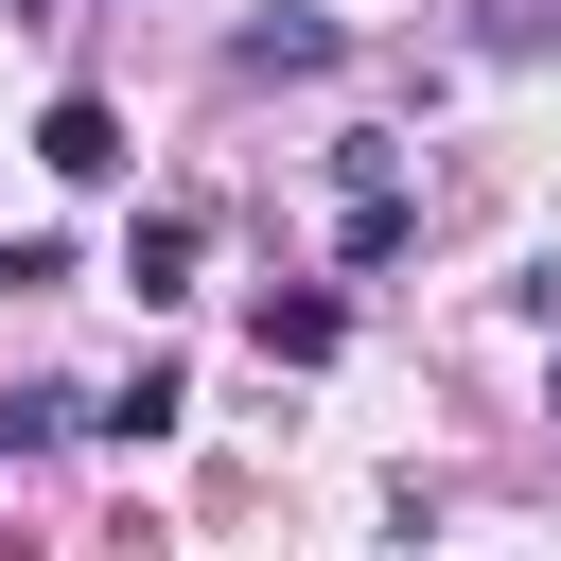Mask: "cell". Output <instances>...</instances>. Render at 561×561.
<instances>
[{
    "label": "cell",
    "instance_id": "obj_1",
    "mask_svg": "<svg viewBox=\"0 0 561 561\" xmlns=\"http://www.w3.org/2000/svg\"><path fill=\"white\" fill-rule=\"evenodd\" d=\"M35 158H53L70 193H105V175H123V105H105V88H53V123H35Z\"/></svg>",
    "mask_w": 561,
    "mask_h": 561
},
{
    "label": "cell",
    "instance_id": "obj_2",
    "mask_svg": "<svg viewBox=\"0 0 561 561\" xmlns=\"http://www.w3.org/2000/svg\"><path fill=\"white\" fill-rule=\"evenodd\" d=\"M245 333H263V368H333V351H351V298H316V280L280 298V280H263V316H245Z\"/></svg>",
    "mask_w": 561,
    "mask_h": 561
},
{
    "label": "cell",
    "instance_id": "obj_3",
    "mask_svg": "<svg viewBox=\"0 0 561 561\" xmlns=\"http://www.w3.org/2000/svg\"><path fill=\"white\" fill-rule=\"evenodd\" d=\"M193 245H210V210H140V245H123V280H140V298H193Z\"/></svg>",
    "mask_w": 561,
    "mask_h": 561
},
{
    "label": "cell",
    "instance_id": "obj_4",
    "mask_svg": "<svg viewBox=\"0 0 561 561\" xmlns=\"http://www.w3.org/2000/svg\"><path fill=\"white\" fill-rule=\"evenodd\" d=\"M245 70H333V18H245Z\"/></svg>",
    "mask_w": 561,
    "mask_h": 561
},
{
    "label": "cell",
    "instance_id": "obj_5",
    "mask_svg": "<svg viewBox=\"0 0 561 561\" xmlns=\"http://www.w3.org/2000/svg\"><path fill=\"white\" fill-rule=\"evenodd\" d=\"M53 280H70V245H53V228H18V245H0V298H53Z\"/></svg>",
    "mask_w": 561,
    "mask_h": 561
},
{
    "label": "cell",
    "instance_id": "obj_6",
    "mask_svg": "<svg viewBox=\"0 0 561 561\" xmlns=\"http://www.w3.org/2000/svg\"><path fill=\"white\" fill-rule=\"evenodd\" d=\"M0 18H18V0H0Z\"/></svg>",
    "mask_w": 561,
    "mask_h": 561
},
{
    "label": "cell",
    "instance_id": "obj_7",
    "mask_svg": "<svg viewBox=\"0 0 561 561\" xmlns=\"http://www.w3.org/2000/svg\"><path fill=\"white\" fill-rule=\"evenodd\" d=\"M543 403H561V386H543Z\"/></svg>",
    "mask_w": 561,
    "mask_h": 561
}]
</instances>
